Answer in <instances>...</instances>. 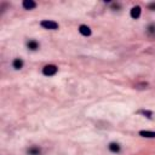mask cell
<instances>
[{"label": "cell", "instance_id": "9c48e42d", "mask_svg": "<svg viewBox=\"0 0 155 155\" xmlns=\"http://www.w3.org/2000/svg\"><path fill=\"white\" fill-rule=\"evenodd\" d=\"M22 67H23V62H22V59L17 58V59L14 61V68H15V69H21Z\"/></svg>", "mask_w": 155, "mask_h": 155}, {"label": "cell", "instance_id": "7a4b0ae2", "mask_svg": "<svg viewBox=\"0 0 155 155\" xmlns=\"http://www.w3.org/2000/svg\"><path fill=\"white\" fill-rule=\"evenodd\" d=\"M41 27H44L45 29H58V23H56L55 21H42Z\"/></svg>", "mask_w": 155, "mask_h": 155}, {"label": "cell", "instance_id": "277c9868", "mask_svg": "<svg viewBox=\"0 0 155 155\" xmlns=\"http://www.w3.org/2000/svg\"><path fill=\"white\" fill-rule=\"evenodd\" d=\"M139 16H141V8H139V6H135V8H132V10H131V17L135 18V20H137Z\"/></svg>", "mask_w": 155, "mask_h": 155}, {"label": "cell", "instance_id": "8fae6325", "mask_svg": "<svg viewBox=\"0 0 155 155\" xmlns=\"http://www.w3.org/2000/svg\"><path fill=\"white\" fill-rule=\"evenodd\" d=\"M148 34H150V35L155 34V26H154V24H152V26L148 27Z\"/></svg>", "mask_w": 155, "mask_h": 155}, {"label": "cell", "instance_id": "6da1fadb", "mask_svg": "<svg viewBox=\"0 0 155 155\" xmlns=\"http://www.w3.org/2000/svg\"><path fill=\"white\" fill-rule=\"evenodd\" d=\"M42 73H44V75H46V76H52V75H55V74L57 73V67L52 66V64L45 66L44 69H42Z\"/></svg>", "mask_w": 155, "mask_h": 155}, {"label": "cell", "instance_id": "7c38bea8", "mask_svg": "<svg viewBox=\"0 0 155 155\" xmlns=\"http://www.w3.org/2000/svg\"><path fill=\"white\" fill-rule=\"evenodd\" d=\"M141 113H142V114H144V115H147L148 117H152V113H150V111H147V110H142Z\"/></svg>", "mask_w": 155, "mask_h": 155}, {"label": "cell", "instance_id": "ba28073f", "mask_svg": "<svg viewBox=\"0 0 155 155\" xmlns=\"http://www.w3.org/2000/svg\"><path fill=\"white\" fill-rule=\"evenodd\" d=\"M28 48H30V50H36V48L39 47V44L36 42L35 40H30V41H28Z\"/></svg>", "mask_w": 155, "mask_h": 155}, {"label": "cell", "instance_id": "3957f363", "mask_svg": "<svg viewBox=\"0 0 155 155\" xmlns=\"http://www.w3.org/2000/svg\"><path fill=\"white\" fill-rule=\"evenodd\" d=\"M36 6V4L33 1V0H24L23 1V8L26 10H32Z\"/></svg>", "mask_w": 155, "mask_h": 155}, {"label": "cell", "instance_id": "4fadbf2b", "mask_svg": "<svg viewBox=\"0 0 155 155\" xmlns=\"http://www.w3.org/2000/svg\"><path fill=\"white\" fill-rule=\"evenodd\" d=\"M149 8H150V9H155V4H152V5L149 6Z\"/></svg>", "mask_w": 155, "mask_h": 155}, {"label": "cell", "instance_id": "30bf717a", "mask_svg": "<svg viewBox=\"0 0 155 155\" xmlns=\"http://www.w3.org/2000/svg\"><path fill=\"white\" fill-rule=\"evenodd\" d=\"M28 154L29 155H39L40 154V149H39V148H36V147H33V148H30V149L28 150Z\"/></svg>", "mask_w": 155, "mask_h": 155}, {"label": "cell", "instance_id": "52a82bcc", "mask_svg": "<svg viewBox=\"0 0 155 155\" xmlns=\"http://www.w3.org/2000/svg\"><path fill=\"white\" fill-rule=\"evenodd\" d=\"M109 150L113 153H119L120 152V145L116 143H110L109 144Z\"/></svg>", "mask_w": 155, "mask_h": 155}, {"label": "cell", "instance_id": "5b68a950", "mask_svg": "<svg viewBox=\"0 0 155 155\" xmlns=\"http://www.w3.org/2000/svg\"><path fill=\"white\" fill-rule=\"evenodd\" d=\"M79 32L81 33L83 35H85V36H89V35H91V29L87 27V26H80L79 27Z\"/></svg>", "mask_w": 155, "mask_h": 155}, {"label": "cell", "instance_id": "8992f818", "mask_svg": "<svg viewBox=\"0 0 155 155\" xmlns=\"http://www.w3.org/2000/svg\"><path fill=\"white\" fill-rule=\"evenodd\" d=\"M139 135L142 137H147V138H154L155 137V132H150V131H141Z\"/></svg>", "mask_w": 155, "mask_h": 155}]
</instances>
